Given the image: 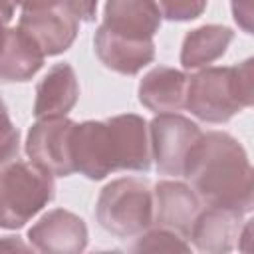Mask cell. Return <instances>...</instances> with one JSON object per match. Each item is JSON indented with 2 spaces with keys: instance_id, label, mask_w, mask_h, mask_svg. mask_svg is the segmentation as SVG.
I'll list each match as a JSON object with an SVG mask.
<instances>
[{
  "instance_id": "cell-14",
  "label": "cell",
  "mask_w": 254,
  "mask_h": 254,
  "mask_svg": "<svg viewBox=\"0 0 254 254\" xmlns=\"http://www.w3.org/2000/svg\"><path fill=\"white\" fill-rule=\"evenodd\" d=\"M244 214L208 206L206 210H200L192 228H190V242L198 252L206 254H226L234 250L240 228H242Z\"/></svg>"
},
{
  "instance_id": "cell-25",
  "label": "cell",
  "mask_w": 254,
  "mask_h": 254,
  "mask_svg": "<svg viewBox=\"0 0 254 254\" xmlns=\"http://www.w3.org/2000/svg\"><path fill=\"white\" fill-rule=\"evenodd\" d=\"M14 8H16V0H0V20L4 24H8L12 20Z\"/></svg>"
},
{
  "instance_id": "cell-10",
  "label": "cell",
  "mask_w": 254,
  "mask_h": 254,
  "mask_svg": "<svg viewBox=\"0 0 254 254\" xmlns=\"http://www.w3.org/2000/svg\"><path fill=\"white\" fill-rule=\"evenodd\" d=\"M198 194L181 181H159L153 190V224L189 238L200 212Z\"/></svg>"
},
{
  "instance_id": "cell-23",
  "label": "cell",
  "mask_w": 254,
  "mask_h": 254,
  "mask_svg": "<svg viewBox=\"0 0 254 254\" xmlns=\"http://www.w3.org/2000/svg\"><path fill=\"white\" fill-rule=\"evenodd\" d=\"M62 0H16V4L22 10H44V8H54L60 6Z\"/></svg>"
},
{
  "instance_id": "cell-6",
  "label": "cell",
  "mask_w": 254,
  "mask_h": 254,
  "mask_svg": "<svg viewBox=\"0 0 254 254\" xmlns=\"http://www.w3.org/2000/svg\"><path fill=\"white\" fill-rule=\"evenodd\" d=\"M200 127L179 113H157L149 123L151 159L161 175L183 177L190 149L200 137Z\"/></svg>"
},
{
  "instance_id": "cell-18",
  "label": "cell",
  "mask_w": 254,
  "mask_h": 254,
  "mask_svg": "<svg viewBox=\"0 0 254 254\" xmlns=\"http://www.w3.org/2000/svg\"><path fill=\"white\" fill-rule=\"evenodd\" d=\"M135 252H190V244L187 238L179 236L177 232L165 228H153L139 234L137 242L133 244Z\"/></svg>"
},
{
  "instance_id": "cell-11",
  "label": "cell",
  "mask_w": 254,
  "mask_h": 254,
  "mask_svg": "<svg viewBox=\"0 0 254 254\" xmlns=\"http://www.w3.org/2000/svg\"><path fill=\"white\" fill-rule=\"evenodd\" d=\"M93 48L99 62L121 75H137L145 65L155 60L153 40H133L109 32L99 26L93 36Z\"/></svg>"
},
{
  "instance_id": "cell-21",
  "label": "cell",
  "mask_w": 254,
  "mask_h": 254,
  "mask_svg": "<svg viewBox=\"0 0 254 254\" xmlns=\"http://www.w3.org/2000/svg\"><path fill=\"white\" fill-rule=\"evenodd\" d=\"M60 6L67 14H71L77 22H91V20H95L97 0H62Z\"/></svg>"
},
{
  "instance_id": "cell-24",
  "label": "cell",
  "mask_w": 254,
  "mask_h": 254,
  "mask_svg": "<svg viewBox=\"0 0 254 254\" xmlns=\"http://www.w3.org/2000/svg\"><path fill=\"white\" fill-rule=\"evenodd\" d=\"M32 246H26L18 240V236H4L0 238V250H30Z\"/></svg>"
},
{
  "instance_id": "cell-26",
  "label": "cell",
  "mask_w": 254,
  "mask_h": 254,
  "mask_svg": "<svg viewBox=\"0 0 254 254\" xmlns=\"http://www.w3.org/2000/svg\"><path fill=\"white\" fill-rule=\"evenodd\" d=\"M4 36H6V24L0 20V48H2V44H4Z\"/></svg>"
},
{
  "instance_id": "cell-22",
  "label": "cell",
  "mask_w": 254,
  "mask_h": 254,
  "mask_svg": "<svg viewBox=\"0 0 254 254\" xmlns=\"http://www.w3.org/2000/svg\"><path fill=\"white\" fill-rule=\"evenodd\" d=\"M234 22L242 28V32L252 34V0H230Z\"/></svg>"
},
{
  "instance_id": "cell-3",
  "label": "cell",
  "mask_w": 254,
  "mask_h": 254,
  "mask_svg": "<svg viewBox=\"0 0 254 254\" xmlns=\"http://www.w3.org/2000/svg\"><path fill=\"white\" fill-rule=\"evenodd\" d=\"M254 101V62L238 65L200 67L189 75L185 109L204 123H226Z\"/></svg>"
},
{
  "instance_id": "cell-15",
  "label": "cell",
  "mask_w": 254,
  "mask_h": 254,
  "mask_svg": "<svg viewBox=\"0 0 254 254\" xmlns=\"http://www.w3.org/2000/svg\"><path fill=\"white\" fill-rule=\"evenodd\" d=\"M187 81L189 75L185 71L157 65L139 81V103L153 113H177L185 107Z\"/></svg>"
},
{
  "instance_id": "cell-13",
  "label": "cell",
  "mask_w": 254,
  "mask_h": 254,
  "mask_svg": "<svg viewBox=\"0 0 254 254\" xmlns=\"http://www.w3.org/2000/svg\"><path fill=\"white\" fill-rule=\"evenodd\" d=\"M79 83L69 64H56L36 85L34 117H65L77 103Z\"/></svg>"
},
{
  "instance_id": "cell-19",
  "label": "cell",
  "mask_w": 254,
  "mask_h": 254,
  "mask_svg": "<svg viewBox=\"0 0 254 254\" xmlns=\"http://www.w3.org/2000/svg\"><path fill=\"white\" fill-rule=\"evenodd\" d=\"M208 0H157L161 16L171 22H189L206 10Z\"/></svg>"
},
{
  "instance_id": "cell-12",
  "label": "cell",
  "mask_w": 254,
  "mask_h": 254,
  "mask_svg": "<svg viewBox=\"0 0 254 254\" xmlns=\"http://www.w3.org/2000/svg\"><path fill=\"white\" fill-rule=\"evenodd\" d=\"M163 22L157 0H107L103 28L133 40H153Z\"/></svg>"
},
{
  "instance_id": "cell-4",
  "label": "cell",
  "mask_w": 254,
  "mask_h": 254,
  "mask_svg": "<svg viewBox=\"0 0 254 254\" xmlns=\"http://www.w3.org/2000/svg\"><path fill=\"white\" fill-rule=\"evenodd\" d=\"M54 196V175L18 157L4 163L0 169V228H22L48 206Z\"/></svg>"
},
{
  "instance_id": "cell-1",
  "label": "cell",
  "mask_w": 254,
  "mask_h": 254,
  "mask_svg": "<svg viewBox=\"0 0 254 254\" xmlns=\"http://www.w3.org/2000/svg\"><path fill=\"white\" fill-rule=\"evenodd\" d=\"M69 151L73 171L89 181H101L115 171L147 173L153 161L147 121L137 113L75 123Z\"/></svg>"
},
{
  "instance_id": "cell-20",
  "label": "cell",
  "mask_w": 254,
  "mask_h": 254,
  "mask_svg": "<svg viewBox=\"0 0 254 254\" xmlns=\"http://www.w3.org/2000/svg\"><path fill=\"white\" fill-rule=\"evenodd\" d=\"M20 153V131L10 119V113L0 97V165L16 159Z\"/></svg>"
},
{
  "instance_id": "cell-2",
  "label": "cell",
  "mask_w": 254,
  "mask_h": 254,
  "mask_svg": "<svg viewBox=\"0 0 254 254\" xmlns=\"http://www.w3.org/2000/svg\"><path fill=\"white\" fill-rule=\"evenodd\" d=\"M206 206L248 214L254 206L252 165L246 149L226 131L200 133L189 153L185 175Z\"/></svg>"
},
{
  "instance_id": "cell-7",
  "label": "cell",
  "mask_w": 254,
  "mask_h": 254,
  "mask_svg": "<svg viewBox=\"0 0 254 254\" xmlns=\"http://www.w3.org/2000/svg\"><path fill=\"white\" fill-rule=\"evenodd\" d=\"M75 121L65 117H44L36 119L26 135V155L32 163L42 167L54 177L73 175L71 163V131Z\"/></svg>"
},
{
  "instance_id": "cell-17",
  "label": "cell",
  "mask_w": 254,
  "mask_h": 254,
  "mask_svg": "<svg viewBox=\"0 0 254 254\" xmlns=\"http://www.w3.org/2000/svg\"><path fill=\"white\" fill-rule=\"evenodd\" d=\"M234 40V32L222 24H204L190 30L181 46V64L185 69H200L220 60L230 42Z\"/></svg>"
},
{
  "instance_id": "cell-5",
  "label": "cell",
  "mask_w": 254,
  "mask_h": 254,
  "mask_svg": "<svg viewBox=\"0 0 254 254\" xmlns=\"http://www.w3.org/2000/svg\"><path fill=\"white\" fill-rule=\"evenodd\" d=\"M95 218L105 232L117 238L139 236L153 226V190L149 183L135 177L107 183L97 196Z\"/></svg>"
},
{
  "instance_id": "cell-8",
  "label": "cell",
  "mask_w": 254,
  "mask_h": 254,
  "mask_svg": "<svg viewBox=\"0 0 254 254\" xmlns=\"http://www.w3.org/2000/svg\"><path fill=\"white\" fill-rule=\"evenodd\" d=\"M87 224L65 208H54L40 216L28 230L32 250L46 254H79L87 246Z\"/></svg>"
},
{
  "instance_id": "cell-16",
  "label": "cell",
  "mask_w": 254,
  "mask_h": 254,
  "mask_svg": "<svg viewBox=\"0 0 254 254\" xmlns=\"http://www.w3.org/2000/svg\"><path fill=\"white\" fill-rule=\"evenodd\" d=\"M44 60L46 56L18 26L6 28L4 44L0 48V81H30L42 69Z\"/></svg>"
},
{
  "instance_id": "cell-9",
  "label": "cell",
  "mask_w": 254,
  "mask_h": 254,
  "mask_svg": "<svg viewBox=\"0 0 254 254\" xmlns=\"http://www.w3.org/2000/svg\"><path fill=\"white\" fill-rule=\"evenodd\" d=\"M18 28L44 56H60L75 42L79 22L62 6H54L44 10H22Z\"/></svg>"
}]
</instances>
